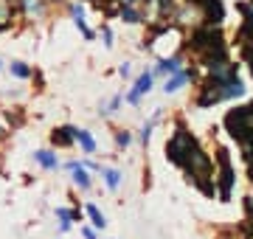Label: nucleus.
<instances>
[{"mask_svg":"<svg viewBox=\"0 0 253 239\" xmlns=\"http://www.w3.org/2000/svg\"><path fill=\"white\" fill-rule=\"evenodd\" d=\"M197 138L191 135V132H186V129H177L172 138H169V144H166V158L172 160L174 166H186V160H189V155L197 149Z\"/></svg>","mask_w":253,"mask_h":239,"instance_id":"nucleus-1","label":"nucleus"},{"mask_svg":"<svg viewBox=\"0 0 253 239\" xmlns=\"http://www.w3.org/2000/svg\"><path fill=\"white\" fill-rule=\"evenodd\" d=\"M217 189H219V200H228L231 197V189H234V166H231V158H228V149H219L217 152Z\"/></svg>","mask_w":253,"mask_h":239,"instance_id":"nucleus-2","label":"nucleus"},{"mask_svg":"<svg viewBox=\"0 0 253 239\" xmlns=\"http://www.w3.org/2000/svg\"><path fill=\"white\" fill-rule=\"evenodd\" d=\"M149 87H152V74H144L141 79L135 82V87L126 93V101H132V104H138V99L144 96V93H149Z\"/></svg>","mask_w":253,"mask_h":239,"instance_id":"nucleus-3","label":"nucleus"},{"mask_svg":"<svg viewBox=\"0 0 253 239\" xmlns=\"http://www.w3.org/2000/svg\"><path fill=\"white\" fill-rule=\"evenodd\" d=\"M51 141H54V147H71L73 141H76V129L73 127H59L51 132Z\"/></svg>","mask_w":253,"mask_h":239,"instance_id":"nucleus-4","label":"nucleus"},{"mask_svg":"<svg viewBox=\"0 0 253 239\" xmlns=\"http://www.w3.org/2000/svg\"><path fill=\"white\" fill-rule=\"evenodd\" d=\"M68 169L73 172V183L79 186V189H90V175L84 172V166H79L76 160H71V163H68Z\"/></svg>","mask_w":253,"mask_h":239,"instance_id":"nucleus-5","label":"nucleus"},{"mask_svg":"<svg viewBox=\"0 0 253 239\" xmlns=\"http://www.w3.org/2000/svg\"><path fill=\"white\" fill-rule=\"evenodd\" d=\"M34 160H37L40 166H42V169H48V172H54L56 166H59L56 155H54V152H45V149H42V152H37V155H34Z\"/></svg>","mask_w":253,"mask_h":239,"instance_id":"nucleus-6","label":"nucleus"},{"mask_svg":"<svg viewBox=\"0 0 253 239\" xmlns=\"http://www.w3.org/2000/svg\"><path fill=\"white\" fill-rule=\"evenodd\" d=\"M186 79H191V74H189V71H180V74H174L172 79H166V87H163V90H166V93H174V90H180Z\"/></svg>","mask_w":253,"mask_h":239,"instance_id":"nucleus-7","label":"nucleus"},{"mask_svg":"<svg viewBox=\"0 0 253 239\" xmlns=\"http://www.w3.org/2000/svg\"><path fill=\"white\" fill-rule=\"evenodd\" d=\"M76 141L82 144V149H84L87 155H93V152H96V141H93L90 135L84 132V129H76Z\"/></svg>","mask_w":253,"mask_h":239,"instance_id":"nucleus-8","label":"nucleus"},{"mask_svg":"<svg viewBox=\"0 0 253 239\" xmlns=\"http://www.w3.org/2000/svg\"><path fill=\"white\" fill-rule=\"evenodd\" d=\"M101 175H104V183H107V189H110V192H116V189H118V183H121V175H118L116 169H104Z\"/></svg>","mask_w":253,"mask_h":239,"instance_id":"nucleus-9","label":"nucleus"},{"mask_svg":"<svg viewBox=\"0 0 253 239\" xmlns=\"http://www.w3.org/2000/svg\"><path fill=\"white\" fill-rule=\"evenodd\" d=\"M87 217H90V222L93 225H96V228H104V225H107V220H104V214L99 211V208H96V205H87Z\"/></svg>","mask_w":253,"mask_h":239,"instance_id":"nucleus-10","label":"nucleus"},{"mask_svg":"<svg viewBox=\"0 0 253 239\" xmlns=\"http://www.w3.org/2000/svg\"><path fill=\"white\" fill-rule=\"evenodd\" d=\"M11 71H14V76H20V79H26V76H28V68L23 62H14V65H11Z\"/></svg>","mask_w":253,"mask_h":239,"instance_id":"nucleus-11","label":"nucleus"},{"mask_svg":"<svg viewBox=\"0 0 253 239\" xmlns=\"http://www.w3.org/2000/svg\"><path fill=\"white\" fill-rule=\"evenodd\" d=\"M121 17H124L126 23H138V14L129 9V6H124V9H121Z\"/></svg>","mask_w":253,"mask_h":239,"instance_id":"nucleus-12","label":"nucleus"},{"mask_svg":"<svg viewBox=\"0 0 253 239\" xmlns=\"http://www.w3.org/2000/svg\"><path fill=\"white\" fill-rule=\"evenodd\" d=\"M116 141H118V147H129V141H132V138H129L126 132H118V135H116Z\"/></svg>","mask_w":253,"mask_h":239,"instance_id":"nucleus-13","label":"nucleus"},{"mask_svg":"<svg viewBox=\"0 0 253 239\" xmlns=\"http://www.w3.org/2000/svg\"><path fill=\"white\" fill-rule=\"evenodd\" d=\"M248 222H251V231H253V200L248 197Z\"/></svg>","mask_w":253,"mask_h":239,"instance_id":"nucleus-14","label":"nucleus"},{"mask_svg":"<svg viewBox=\"0 0 253 239\" xmlns=\"http://www.w3.org/2000/svg\"><path fill=\"white\" fill-rule=\"evenodd\" d=\"M245 160H248V175H251V183H253V155L245 158Z\"/></svg>","mask_w":253,"mask_h":239,"instance_id":"nucleus-15","label":"nucleus"},{"mask_svg":"<svg viewBox=\"0 0 253 239\" xmlns=\"http://www.w3.org/2000/svg\"><path fill=\"white\" fill-rule=\"evenodd\" d=\"M82 237H84V239H96V234H93L90 228H82Z\"/></svg>","mask_w":253,"mask_h":239,"instance_id":"nucleus-16","label":"nucleus"},{"mask_svg":"<svg viewBox=\"0 0 253 239\" xmlns=\"http://www.w3.org/2000/svg\"><path fill=\"white\" fill-rule=\"evenodd\" d=\"M3 135H6V132H3V127H0V141H3Z\"/></svg>","mask_w":253,"mask_h":239,"instance_id":"nucleus-17","label":"nucleus"},{"mask_svg":"<svg viewBox=\"0 0 253 239\" xmlns=\"http://www.w3.org/2000/svg\"><path fill=\"white\" fill-rule=\"evenodd\" d=\"M124 3H135V0H124Z\"/></svg>","mask_w":253,"mask_h":239,"instance_id":"nucleus-18","label":"nucleus"}]
</instances>
